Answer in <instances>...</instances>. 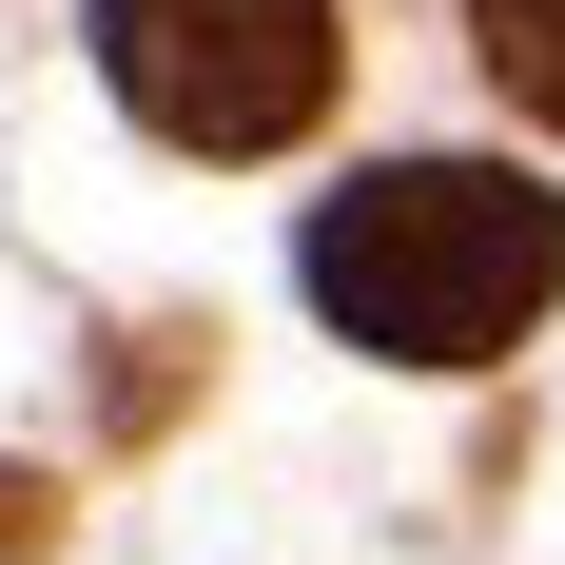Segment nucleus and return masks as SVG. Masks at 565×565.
<instances>
[{"label":"nucleus","instance_id":"4","mask_svg":"<svg viewBox=\"0 0 565 565\" xmlns=\"http://www.w3.org/2000/svg\"><path fill=\"white\" fill-rule=\"evenodd\" d=\"M40 526H58V488H40V468H0V546H40Z\"/></svg>","mask_w":565,"mask_h":565},{"label":"nucleus","instance_id":"3","mask_svg":"<svg viewBox=\"0 0 565 565\" xmlns=\"http://www.w3.org/2000/svg\"><path fill=\"white\" fill-rule=\"evenodd\" d=\"M468 40H488V78L565 137V0H468Z\"/></svg>","mask_w":565,"mask_h":565},{"label":"nucleus","instance_id":"2","mask_svg":"<svg viewBox=\"0 0 565 565\" xmlns=\"http://www.w3.org/2000/svg\"><path fill=\"white\" fill-rule=\"evenodd\" d=\"M332 0H98V78L175 157H274L332 117Z\"/></svg>","mask_w":565,"mask_h":565},{"label":"nucleus","instance_id":"1","mask_svg":"<svg viewBox=\"0 0 565 565\" xmlns=\"http://www.w3.org/2000/svg\"><path fill=\"white\" fill-rule=\"evenodd\" d=\"M292 274H312V312L351 351H391V371H488L565 292V195H526L488 157H391V175H351L332 215H312Z\"/></svg>","mask_w":565,"mask_h":565}]
</instances>
